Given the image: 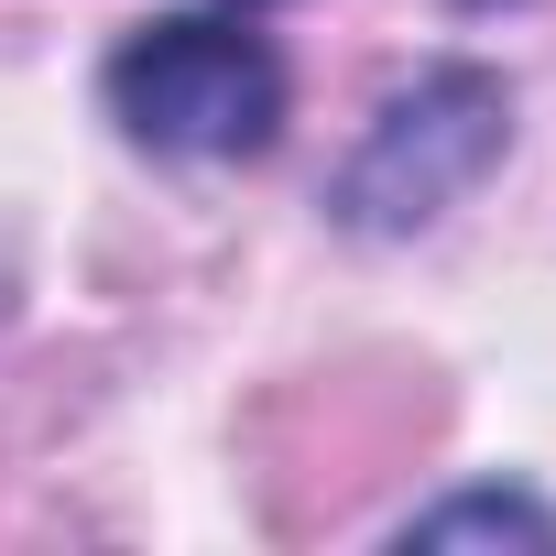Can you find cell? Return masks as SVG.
I'll return each instance as SVG.
<instances>
[{
    "mask_svg": "<svg viewBox=\"0 0 556 556\" xmlns=\"http://www.w3.org/2000/svg\"><path fill=\"white\" fill-rule=\"evenodd\" d=\"M110 110L153 153L229 164V153L273 142V121H285V66H273L240 23H197L186 12V23H142L110 55Z\"/></svg>",
    "mask_w": 556,
    "mask_h": 556,
    "instance_id": "cell-1",
    "label": "cell"
},
{
    "mask_svg": "<svg viewBox=\"0 0 556 556\" xmlns=\"http://www.w3.org/2000/svg\"><path fill=\"white\" fill-rule=\"evenodd\" d=\"M491 153H502V88H491V77H469V66H447V77H426L415 99H393V110H382L371 153H361V164H350V186H339V207H350L361 229L437 218V207H447Z\"/></svg>",
    "mask_w": 556,
    "mask_h": 556,
    "instance_id": "cell-2",
    "label": "cell"
},
{
    "mask_svg": "<svg viewBox=\"0 0 556 556\" xmlns=\"http://www.w3.org/2000/svg\"><path fill=\"white\" fill-rule=\"evenodd\" d=\"M415 534L437 545V534H556V523H545V513H523V502H458V513H426Z\"/></svg>",
    "mask_w": 556,
    "mask_h": 556,
    "instance_id": "cell-3",
    "label": "cell"
}]
</instances>
